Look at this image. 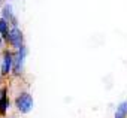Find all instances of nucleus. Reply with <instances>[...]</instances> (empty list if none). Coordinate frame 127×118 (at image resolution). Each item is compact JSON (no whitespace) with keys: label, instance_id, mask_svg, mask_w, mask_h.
Wrapping results in <instances>:
<instances>
[{"label":"nucleus","instance_id":"obj_3","mask_svg":"<svg viewBox=\"0 0 127 118\" xmlns=\"http://www.w3.org/2000/svg\"><path fill=\"white\" fill-rule=\"evenodd\" d=\"M26 52H27L26 46H21L20 51H18V54H17L15 58H14V72H15V73H20V72H21V67H23V61H24Z\"/></svg>","mask_w":127,"mask_h":118},{"label":"nucleus","instance_id":"obj_8","mask_svg":"<svg viewBox=\"0 0 127 118\" xmlns=\"http://www.w3.org/2000/svg\"><path fill=\"white\" fill-rule=\"evenodd\" d=\"M8 21L5 18H0V34L3 36H8Z\"/></svg>","mask_w":127,"mask_h":118},{"label":"nucleus","instance_id":"obj_9","mask_svg":"<svg viewBox=\"0 0 127 118\" xmlns=\"http://www.w3.org/2000/svg\"><path fill=\"white\" fill-rule=\"evenodd\" d=\"M2 43H3V40H2V36H0V48H2Z\"/></svg>","mask_w":127,"mask_h":118},{"label":"nucleus","instance_id":"obj_2","mask_svg":"<svg viewBox=\"0 0 127 118\" xmlns=\"http://www.w3.org/2000/svg\"><path fill=\"white\" fill-rule=\"evenodd\" d=\"M6 39H8V42H9L12 46L18 48V49L23 46V33H21V30H20L18 27H14L12 30H9Z\"/></svg>","mask_w":127,"mask_h":118},{"label":"nucleus","instance_id":"obj_6","mask_svg":"<svg viewBox=\"0 0 127 118\" xmlns=\"http://www.w3.org/2000/svg\"><path fill=\"white\" fill-rule=\"evenodd\" d=\"M126 117H127V100L121 102L115 111V118H126Z\"/></svg>","mask_w":127,"mask_h":118},{"label":"nucleus","instance_id":"obj_1","mask_svg":"<svg viewBox=\"0 0 127 118\" xmlns=\"http://www.w3.org/2000/svg\"><path fill=\"white\" fill-rule=\"evenodd\" d=\"M15 103H17V108H18L23 114L30 112L32 108H33V99H32V96H30L29 93H23V94H20V96L17 97Z\"/></svg>","mask_w":127,"mask_h":118},{"label":"nucleus","instance_id":"obj_5","mask_svg":"<svg viewBox=\"0 0 127 118\" xmlns=\"http://www.w3.org/2000/svg\"><path fill=\"white\" fill-rule=\"evenodd\" d=\"M2 15H3L2 18H5L6 21L11 20L12 24H14V27H17L18 23H17V18L14 17V12H12V6H11V5H5V8H3V11H2Z\"/></svg>","mask_w":127,"mask_h":118},{"label":"nucleus","instance_id":"obj_10","mask_svg":"<svg viewBox=\"0 0 127 118\" xmlns=\"http://www.w3.org/2000/svg\"><path fill=\"white\" fill-rule=\"evenodd\" d=\"M0 2H2V0H0Z\"/></svg>","mask_w":127,"mask_h":118},{"label":"nucleus","instance_id":"obj_4","mask_svg":"<svg viewBox=\"0 0 127 118\" xmlns=\"http://www.w3.org/2000/svg\"><path fill=\"white\" fill-rule=\"evenodd\" d=\"M12 66H14V57H12V54L6 52L5 57H3V63H2V73L3 75L9 73V70L12 69Z\"/></svg>","mask_w":127,"mask_h":118},{"label":"nucleus","instance_id":"obj_7","mask_svg":"<svg viewBox=\"0 0 127 118\" xmlns=\"http://www.w3.org/2000/svg\"><path fill=\"white\" fill-rule=\"evenodd\" d=\"M8 108V99H6V88L0 90V114H3Z\"/></svg>","mask_w":127,"mask_h":118}]
</instances>
